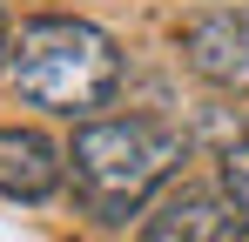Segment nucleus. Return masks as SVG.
Instances as JSON below:
<instances>
[{
	"instance_id": "2",
	"label": "nucleus",
	"mask_w": 249,
	"mask_h": 242,
	"mask_svg": "<svg viewBox=\"0 0 249 242\" xmlns=\"http://www.w3.org/2000/svg\"><path fill=\"white\" fill-rule=\"evenodd\" d=\"M182 155H189L182 128H168L155 115H108L74 135L68 168H74V195L101 222H122L182 168Z\"/></svg>"
},
{
	"instance_id": "6",
	"label": "nucleus",
	"mask_w": 249,
	"mask_h": 242,
	"mask_svg": "<svg viewBox=\"0 0 249 242\" xmlns=\"http://www.w3.org/2000/svg\"><path fill=\"white\" fill-rule=\"evenodd\" d=\"M222 195H229V202L249 215V141L222 148Z\"/></svg>"
},
{
	"instance_id": "5",
	"label": "nucleus",
	"mask_w": 249,
	"mask_h": 242,
	"mask_svg": "<svg viewBox=\"0 0 249 242\" xmlns=\"http://www.w3.org/2000/svg\"><path fill=\"white\" fill-rule=\"evenodd\" d=\"M68 175V155L41 128H0V195L7 202H47Z\"/></svg>"
},
{
	"instance_id": "7",
	"label": "nucleus",
	"mask_w": 249,
	"mask_h": 242,
	"mask_svg": "<svg viewBox=\"0 0 249 242\" xmlns=\"http://www.w3.org/2000/svg\"><path fill=\"white\" fill-rule=\"evenodd\" d=\"M7 47H14V27H7V14H0V68H7Z\"/></svg>"
},
{
	"instance_id": "1",
	"label": "nucleus",
	"mask_w": 249,
	"mask_h": 242,
	"mask_svg": "<svg viewBox=\"0 0 249 242\" xmlns=\"http://www.w3.org/2000/svg\"><path fill=\"white\" fill-rule=\"evenodd\" d=\"M7 81L20 87V101H34L47 115H94L122 87V47L94 20L34 14L20 20V34L7 47Z\"/></svg>"
},
{
	"instance_id": "3",
	"label": "nucleus",
	"mask_w": 249,
	"mask_h": 242,
	"mask_svg": "<svg viewBox=\"0 0 249 242\" xmlns=\"http://www.w3.org/2000/svg\"><path fill=\"white\" fill-rule=\"evenodd\" d=\"M182 61L209 87L249 94V7H202L182 27Z\"/></svg>"
},
{
	"instance_id": "4",
	"label": "nucleus",
	"mask_w": 249,
	"mask_h": 242,
	"mask_svg": "<svg viewBox=\"0 0 249 242\" xmlns=\"http://www.w3.org/2000/svg\"><path fill=\"white\" fill-rule=\"evenodd\" d=\"M243 208L222 189H175V195L142 222L135 242H243Z\"/></svg>"
}]
</instances>
